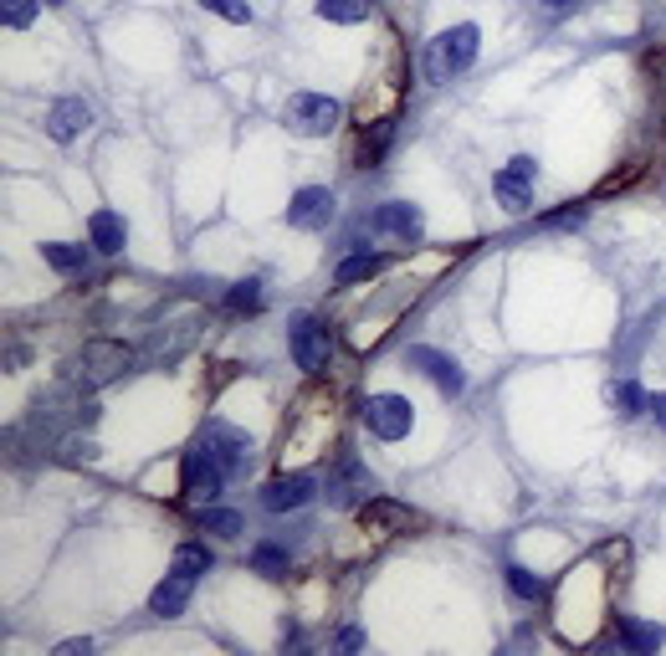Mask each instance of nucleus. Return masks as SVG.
<instances>
[{
    "label": "nucleus",
    "instance_id": "b1692460",
    "mask_svg": "<svg viewBox=\"0 0 666 656\" xmlns=\"http://www.w3.org/2000/svg\"><path fill=\"white\" fill-rule=\"evenodd\" d=\"M200 528H206V534H221V538H237L241 513L237 507H206V513H200Z\"/></svg>",
    "mask_w": 666,
    "mask_h": 656
},
{
    "label": "nucleus",
    "instance_id": "f8f14e48",
    "mask_svg": "<svg viewBox=\"0 0 666 656\" xmlns=\"http://www.w3.org/2000/svg\"><path fill=\"white\" fill-rule=\"evenodd\" d=\"M190 595H195V575L175 569L170 580L154 584V595H149V615H160V621H179L185 605H190Z\"/></svg>",
    "mask_w": 666,
    "mask_h": 656
},
{
    "label": "nucleus",
    "instance_id": "9d476101",
    "mask_svg": "<svg viewBox=\"0 0 666 656\" xmlns=\"http://www.w3.org/2000/svg\"><path fill=\"white\" fill-rule=\"evenodd\" d=\"M195 447H206L216 462L226 467V472H237L241 462H247V451H252V441H247V431H237V426H226V420H210L206 431H200V441Z\"/></svg>",
    "mask_w": 666,
    "mask_h": 656
},
{
    "label": "nucleus",
    "instance_id": "1a4fd4ad",
    "mask_svg": "<svg viewBox=\"0 0 666 656\" xmlns=\"http://www.w3.org/2000/svg\"><path fill=\"white\" fill-rule=\"evenodd\" d=\"M533 179H538V164L533 160H513L507 170H498L492 179V195L503 210H528L533 206Z\"/></svg>",
    "mask_w": 666,
    "mask_h": 656
},
{
    "label": "nucleus",
    "instance_id": "c756f323",
    "mask_svg": "<svg viewBox=\"0 0 666 656\" xmlns=\"http://www.w3.org/2000/svg\"><path fill=\"white\" fill-rule=\"evenodd\" d=\"M364 642V636H359L354 626H343V631H334V652H354V646Z\"/></svg>",
    "mask_w": 666,
    "mask_h": 656
},
{
    "label": "nucleus",
    "instance_id": "20e7f679",
    "mask_svg": "<svg viewBox=\"0 0 666 656\" xmlns=\"http://www.w3.org/2000/svg\"><path fill=\"white\" fill-rule=\"evenodd\" d=\"M179 482H185V498H190V503H210V498H221L226 467L216 462L206 447H190L185 462H179Z\"/></svg>",
    "mask_w": 666,
    "mask_h": 656
},
{
    "label": "nucleus",
    "instance_id": "bb28decb",
    "mask_svg": "<svg viewBox=\"0 0 666 656\" xmlns=\"http://www.w3.org/2000/svg\"><path fill=\"white\" fill-rule=\"evenodd\" d=\"M395 134V123H374L370 129V139L359 144V170H374L380 164V150H385V139Z\"/></svg>",
    "mask_w": 666,
    "mask_h": 656
},
{
    "label": "nucleus",
    "instance_id": "ddd939ff",
    "mask_svg": "<svg viewBox=\"0 0 666 656\" xmlns=\"http://www.w3.org/2000/svg\"><path fill=\"white\" fill-rule=\"evenodd\" d=\"M405 359H411V364H415L421 374H430V380H436V385H441L446 395H461V390H467V374H461V370H457V359L441 354V349H411Z\"/></svg>",
    "mask_w": 666,
    "mask_h": 656
},
{
    "label": "nucleus",
    "instance_id": "c85d7f7f",
    "mask_svg": "<svg viewBox=\"0 0 666 656\" xmlns=\"http://www.w3.org/2000/svg\"><path fill=\"white\" fill-rule=\"evenodd\" d=\"M210 15H226V21H237V26H247L252 21V6L247 0H200Z\"/></svg>",
    "mask_w": 666,
    "mask_h": 656
},
{
    "label": "nucleus",
    "instance_id": "39448f33",
    "mask_svg": "<svg viewBox=\"0 0 666 656\" xmlns=\"http://www.w3.org/2000/svg\"><path fill=\"white\" fill-rule=\"evenodd\" d=\"M359 523L370 534H421L426 528V513L411 503H395V498H374V503L359 507Z\"/></svg>",
    "mask_w": 666,
    "mask_h": 656
},
{
    "label": "nucleus",
    "instance_id": "f257e3e1",
    "mask_svg": "<svg viewBox=\"0 0 666 656\" xmlns=\"http://www.w3.org/2000/svg\"><path fill=\"white\" fill-rule=\"evenodd\" d=\"M477 52H482V31H477L472 21L441 31V36H430L426 52H421V77L441 88V83H451V77H461L467 67H472Z\"/></svg>",
    "mask_w": 666,
    "mask_h": 656
},
{
    "label": "nucleus",
    "instance_id": "a211bd4d",
    "mask_svg": "<svg viewBox=\"0 0 666 656\" xmlns=\"http://www.w3.org/2000/svg\"><path fill=\"white\" fill-rule=\"evenodd\" d=\"M42 256H46V262H52L57 272H67V277H83V272H88L92 247H73V241H46Z\"/></svg>",
    "mask_w": 666,
    "mask_h": 656
},
{
    "label": "nucleus",
    "instance_id": "4be33fe9",
    "mask_svg": "<svg viewBox=\"0 0 666 656\" xmlns=\"http://www.w3.org/2000/svg\"><path fill=\"white\" fill-rule=\"evenodd\" d=\"M662 642H666V631L641 626V621H621V646H631V652H656Z\"/></svg>",
    "mask_w": 666,
    "mask_h": 656
},
{
    "label": "nucleus",
    "instance_id": "2f4dec72",
    "mask_svg": "<svg viewBox=\"0 0 666 656\" xmlns=\"http://www.w3.org/2000/svg\"><path fill=\"white\" fill-rule=\"evenodd\" d=\"M538 6H544V11H569L575 0H538Z\"/></svg>",
    "mask_w": 666,
    "mask_h": 656
},
{
    "label": "nucleus",
    "instance_id": "5701e85b",
    "mask_svg": "<svg viewBox=\"0 0 666 656\" xmlns=\"http://www.w3.org/2000/svg\"><path fill=\"white\" fill-rule=\"evenodd\" d=\"M374 11V0H318L324 21H364Z\"/></svg>",
    "mask_w": 666,
    "mask_h": 656
},
{
    "label": "nucleus",
    "instance_id": "2eb2a0df",
    "mask_svg": "<svg viewBox=\"0 0 666 656\" xmlns=\"http://www.w3.org/2000/svg\"><path fill=\"white\" fill-rule=\"evenodd\" d=\"M88 237H92V252L119 256L123 247H129V226H123L119 210H98V216L88 221Z\"/></svg>",
    "mask_w": 666,
    "mask_h": 656
},
{
    "label": "nucleus",
    "instance_id": "423d86ee",
    "mask_svg": "<svg viewBox=\"0 0 666 656\" xmlns=\"http://www.w3.org/2000/svg\"><path fill=\"white\" fill-rule=\"evenodd\" d=\"M411 401L405 395H370L364 401V426H370L380 441H405L411 436Z\"/></svg>",
    "mask_w": 666,
    "mask_h": 656
},
{
    "label": "nucleus",
    "instance_id": "f03ea898",
    "mask_svg": "<svg viewBox=\"0 0 666 656\" xmlns=\"http://www.w3.org/2000/svg\"><path fill=\"white\" fill-rule=\"evenodd\" d=\"M282 123L303 139H324V134L339 129V103L324 98V92H293L287 108H282Z\"/></svg>",
    "mask_w": 666,
    "mask_h": 656
},
{
    "label": "nucleus",
    "instance_id": "4468645a",
    "mask_svg": "<svg viewBox=\"0 0 666 656\" xmlns=\"http://www.w3.org/2000/svg\"><path fill=\"white\" fill-rule=\"evenodd\" d=\"M92 123V113H88V103L83 98H67V103H57L52 113H46V134L57 139V144H73L83 129Z\"/></svg>",
    "mask_w": 666,
    "mask_h": 656
},
{
    "label": "nucleus",
    "instance_id": "cd10ccee",
    "mask_svg": "<svg viewBox=\"0 0 666 656\" xmlns=\"http://www.w3.org/2000/svg\"><path fill=\"white\" fill-rule=\"evenodd\" d=\"M0 21L11 31H26L36 21V0H0Z\"/></svg>",
    "mask_w": 666,
    "mask_h": 656
},
{
    "label": "nucleus",
    "instance_id": "dca6fc26",
    "mask_svg": "<svg viewBox=\"0 0 666 656\" xmlns=\"http://www.w3.org/2000/svg\"><path fill=\"white\" fill-rule=\"evenodd\" d=\"M380 231H390V237L400 241H421V210L405 206V200H390V206H380Z\"/></svg>",
    "mask_w": 666,
    "mask_h": 656
},
{
    "label": "nucleus",
    "instance_id": "393cba45",
    "mask_svg": "<svg viewBox=\"0 0 666 656\" xmlns=\"http://www.w3.org/2000/svg\"><path fill=\"white\" fill-rule=\"evenodd\" d=\"M210 565H216V559H210V549H206V544H179V549H175V569H185V575H195V580H200V575H206Z\"/></svg>",
    "mask_w": 666,
    "mask_h": 656
},
{
    "label": "nucleus",
    "instance_id": "7c9ffc66",
    "mask_svg": "<svg viewBox=\"0 0 666 656\" xmlns=\"http://www.w3.org/2000/svg\"><path fill=\"white\" fill-rule=\"evenodd\" d=\"M652 416L666 426V390H662V395H652Z\"/></svg>",
    "mask_w": 666,
    "mask_h": 656
},
{
    "label": "nucleus",
    "instance_id": "6e6552de",
    "mask_svg": "<svg viewBox=\"0 0 666 656\" xmlns=\"http://www.w3.org/2000/svg\"><path fill=\"white\" fill-rule=\"evenodd\" d=\"M313 498H318V478L313 472H287V478H272L262 488L266 513H293V507H308Z\"/></svg>",
    "mask_w": 666,
    "mask_h": 656
},
{
    "label": "nucleus",
    "instance_id": "7ed1b4c3",
    "mask_svg": "<svg viewBox=\"0 0 666 656\" xmlns=\"http://www.w3.org/2000/svg\"><path fill=\"white\" fill-rule=\"evenodd\" d=\"M287 349H293L297 370L318 374L328 364V328L313 314H293V324H287Z\"/></svg>",
    "mask_w": 666,
    "mask_h": 656
},
{
    "label": "nucleus",
    "instance_id": "a878e982",
    "mask_svg": "<svg viewBox=\"0 0 666 656\" xmlns=\"http://www.w3.org/2000/svg\"><path fill=\"white\" fill-rule=\"evenodd\" d=\"M507 590H513L518 600H528V605H533V600H544V595H548V584H544V580H533L528 569H518V565L507 569Z\"/></svg>",
    "mask_w": 666,
    "mask_h": 656
},
{
    "label": "nucleus",
    "instance_id": "412c9836",
    "mask_svg": "<svg viewBox=\"0 0 666 656\" xmlns=\"http://www.w3.org/2000/svg\"><path fill=\"white\" fill-rule=\"evenodd\" d=\"M252 569H262V575L282 580V575L293 569V559H287V549H282V544H256V549H252Z\"/></svg>",
    "mask_w": 666,
    "mask_h": 656
},
{
    "label": "nucleus",
    "instance_id": "aec40b11",
    "mask_svg": "<svg viewBox=\"0 0 666 656\" xmlns=\"http://www.w3.org/2000/svg\"><path fill=\"white\" fill-rule=\"evenodd\" d=\"M610 401H615V411H621V416H646V411H652V395H646L636 380H621V385H610Z\"/></svg>",
    "mask_w": 666,
    "mask_h": 656
},
{
    "label": "nucleus",
    "instance_id": "f3484780",
    "mask_svg": "<svg viewBox=\"0 0 666 656\" xmlns=\"http://www.w3.org/2000/svg\"><path fill=\"white\" fill-rule=\"evenodd\" d=\"M390 267V252H354V256H343L339 262V287H354V283H370L374 272H385Z\"/></svg>",
    "mask_w": 666,
    "mask_h": 656
},
{
    "label": "nucleus",
    "instance_id": "9b49d317",
    "mask_svg": "<svg viewBox=\"0 0 666 656\" xmlns=\"http://www.w3.org/2000/svg\"><path fill=\"white\" fill-rule=\"evenodd\" d=\"M287 221H293L297 231H324V226L334 221V190H324V185L297 190L293 206H287Z\"/></svg>",
    "mask_w": 666,
    "mask_h": 656
},
{
    "label": "nucleus",
    "instance_id": "6ab92c4d",
    "mask_svg": "<svg viewBox=\"0 0 666 656\" xmlns=\"http://www.w3.org/2000/svg\"><path fill=\"white\" fill-rule=\"evenodd\" d=\"M262 303H266V287L256 283V277H247V283H237L231 293H226V314H241V318H247V314H256Z\"/></svg>",
    "mask_w": 666,
    "mask_h": 656
},
{
    "label": "nucleus",
    "instance_id": "0eeeda50",
    "mask_svg": "<svg viewBox=\"0 0 666 656\" xmlns=\"http://www.w3.org/2000/svg\"><path fill=\"white\" fill-rule=\"evenodd\" d=\"M77 364H83V374H88L92 385H103V380H119V374L129 370L133 349L123 339H92L88 349H83V359H77Z\"/></svg>",
    "mask_w": 666,
    "mask_h": 656
}]
</instances>
